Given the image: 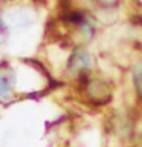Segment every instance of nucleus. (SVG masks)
Wrapping results in <instances>:
<instances>
[{
    "instance_id": "obj_1",
    "label": "nucleus",
    "mask_w": 142,
    "mask_h": 147,
    "mask_svg": "<svg viewBox=\"0 0 142 147\" xmlns=\"http://www.w3.org/2000/svg\"><path fill=\"white\" fill-rule=\"evenodd\" d=\"M81 80V90L90 103L93 104H105L112 98V87L109 83L101 77L90 75L89 72L82 74L80 77Z\"/></svg>"
},
{
    "instance_id": "obj_2",
    "label": "nucleus",
    "mask_w": 142,
    "mask_h": 147,
    "mask_svg": "<svg viewBox=\"0 0 142 147\" xmlns=\"http://www.w3.org/2000/svg\"><path fill=\"white\" fill-rule=\"evenodd\" d=\"M90 64H92V58L89 51L84 48H75L67 60V72L70 75L81 77L82 74H86L90 69Z\"/></svg>"
},
{
    "instance_id": "obj_3",
    "label": "nucleus",
    "mask_w": 142,
    "mask_h": 147,
    "mask_svg": "<svg viewBox=\"0 0 142 147\" xmlns=\"http://www.w3.org/2000/svg\"><path fill=\"white\" fill-rule=\"evenodd\" d=\"M15 86V74L6 61L0 63V100H8L12 96Z\"/></svg>"
},
{
    "instance_id": "obj_4",
    "label": "nucleus",
    "mask_w": 142,
    "mask_h": 147,
    "mask_svg": "<svg viewBox=\"0 0 142 147\" xmlns=\"http://www.w3.org/2000/svg\"><path fill=\"white\" fill-rule=\"evenodd\" d=\"M133 84L139 100L142 101V63H137L133 67Z\"/></svg>"
},
{
    "instance_id": "obj_5",
    "label": "nucleus",
    "mask_w": 142,
    "mask_h": 147,
    "mask_svg": "<svg viewBox=\"0 0 142 147\" xmlns=\"http://www.w3.org/2000/svg\"><path fill=\"white\" fill-rule=\"evenodd\" d=\"M8 32H9V26L6 25V20H5L3 14L0 12V43L5 41V38L8 37Z\"/></svg>"
},
{
    "instance_id": "obj_6",
    "label": "nucleus",
    "mask_w": 142,
    "mask_h": 147,
    "mask_svg": "<svg viewBox=\"0 0 142 147\" xmlns=\"http://www.w3.org/2000/svg\"><path fill=\"white\" fill-rule=\"evenodd\" d=\"M95 5H98L99 8H104V9H110V8H115L118 6L121 0H93Z\"/></svg>"
}]
</instances>
